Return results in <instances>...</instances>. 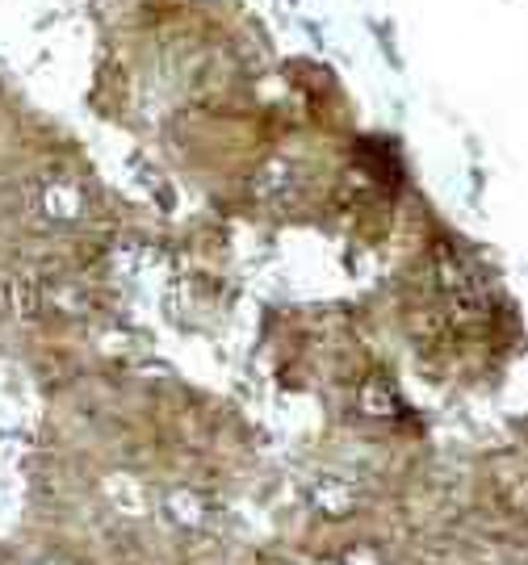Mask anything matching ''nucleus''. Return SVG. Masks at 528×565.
<instances>
[{"instance_id":"nucleus-1","label":"nucleus","mask_w":528,"mask_h":565,"mask_svg":"<svg viewBox=\"0 0 528 565\" xmlns=\"http://www.w3.org/2000/svg\"><path fill=\"white\" fill-rule=\"evenodd\" d=\"M168 511H172L181 524H202V520H210L202 494H172V499H168Z\"/></svg>"},{"instance_id":"nucleus-2","label":"nucleus","mask_w":528,"mask_h":565,"mask_svg":"<svg viewBox=\"0 0 528 565\" xmlns=\"http://www.w3.org/2000/svg\"><path fill=\"white\" fill-rule=\"evenodd\" d=\"M327 565H345V562H327Z\"/></svg>"}]
</instances>
